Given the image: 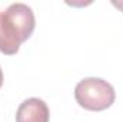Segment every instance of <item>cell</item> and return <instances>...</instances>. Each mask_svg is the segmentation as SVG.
Listing matches in <instances>:
<instances>
[{
	"label": "cell",
	"instance_id": "6da1fadb",
	"mask_svg": "<svg viewBox=\"0 0 123 122\" xmlns=\"http://www.w3.org/2000/svg\"><path fill=\"white\" fill-rule=\"evenodd\" d=\"M36 17L30 6L13 3L0 14V52L16 55L34 32Z\"/></svg>",
	"mask_w": 123,
	"mask_h": 122
},
{
	"label": "cell",
	"instance_id": "7a4b0ae2",
	"mask_svg": "<svg viewBox=\"0 0 123 122\" xmlns=\"http://www.w3.org/2000/svg\"><path fill=\"white\" fill-rule=\"evenodd\" d=\"M76 102L87 111H105L110 108L116 99L115 88L105 79L85 78L74 88Z\"/></svg>",
	"mask_w": 123,
	"mask_h": 122
},
{
	"label": "cell",
	"instance_id": "3957f363",
	"mask_svg": "<svg viewBox=\"0 0 123 122\" xmlns=\"http://www.w3.org/2000/svg\"><path fill=\"white\" fill-rule=\"evenodd\" d=\"M47 103L39 98H29L20 103L16 112V122H49Z\"/></svg>",
	"mask_w": 123,
	"mask_h": 122
},
{
	"label": "cell",
	"instance_id": "277c9868",
	"mask_svg": "<svg viewBox=\"0 0 123 122\" xmlns=\"http://www.w3.org/2000/svg\"><path fill=\"white\" fill-rule=\"evenodd\" d=\"M112 3H113V6H116L120 10H123V1H112Z\"/></svg>",
	"mask_w": 123,
	"mask_h": 122
},
{
	"label": "cell",
	"instance_id": "5b68a950",
	"mask_svg": "<svg viewBox=\"0 0 123 122\" xmlns=\"http://www.w3.org/2000/svg\"><path fill=\"white\" fill-rule=\"evenodd\" d=\"M3 85V72H1V68H0V88Z\"/></svg>",
	"mask_w": 123,
	"mask_h": 122
}]
</instances>
